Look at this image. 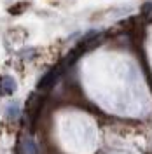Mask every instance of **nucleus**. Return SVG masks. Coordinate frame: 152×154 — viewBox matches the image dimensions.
<instances>
[{"label":"nucleus","instance_id":"423d86ee","mask_svg":"<svg viewBox=\"0 0 152 154\" xmlns=\"http://www.w3.org/2000/svg\"><path fill=\"white\" fill-rule=\"evenodd\" d=\"M142 14H145L147 18H150V16H152V2H147V4H143Z\"/></svg>","mask_w":152,"mask_h":154},{"label":"nucleus","instance_id":"7ed1b4c3","mask_svg":"<svg viewBox=\"0 0 152 154\" xmlns=\"http://www.w3.org/2000/svg\"><path fill=\"white\" fill-rule=\"evenodd\" d=\"M37 145L33 142V138L30 135H25L21 137L19 140V145H18V154H37Z\"/></svg>","mask_w":152,"mask_h":154},{"label":"nucleus","instance_id":"f257e3e1","mask_svg":"<svg viewBox=\"0 0 152 154\" xmlns=\"http://www.w3.org/2000/svg\"><path fill=\"white\" fill-rule=\"evenodd\" d=\"M44 95H46V93H38V91H35V93H32V96L28 98V103H26V116H28V119H30L32 125L35 123L38 112H40V107H42V103H44Z\"/></svg>","mask_w":152,"mask_h":154},{"label":"nucleus","instance_id":"f03ea898","mask_svg":"<svg viewBox=\"0 0 152 154\" xmlns=\"http://www.w3.org/2000/svg\"><path fill=\"white\" fill-rule=\"evenodd\" d=\"M63 70H65V68L61 67V63H59L58 67L51 68V70H49L47 74H46V75L42 77V81L38 82V91H44V93H46V91H49L51 88H53L54 84H56L58 77H59L61 74H63Z\"/></svg>","mask_w":152,"mask_h":154},{"label":"nucleus","instance_id":"20e7f679","mask_svg":"<svg viewBox=\"0 0 152 154\" xmlns=\"http://www.w3.org/2000/svg\"><path fill=\"white\" fill-rule=\"evenodd\" d=\"M16 89H18V84L11 75H4L0 79V95H12Z\"/></svg>","mask_w":152,"mask_h":154},{"label":"nucleus","instance_id":"39448f33","mask_svg":"<svg viewBox=\"0 0 152 154\" xmlns=\"http://www.w3.org/2000/svg\"><path fill=\"white\" fill-rule=\"evenodd\" d=\"M19 103L18 102H11L9 105L5 107V116H7V119H11V121H14L16 117L19 116Z\"/></svg>","mask_w":152,"mask_h":154}]
</instances>
